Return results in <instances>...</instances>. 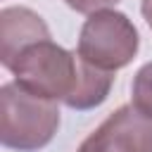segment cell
I'll return each mask as SVG.
<instances>
[{"instance_id": "6da1fadb", "label": "cell", "mask_w": 152, "mask_h": 152, "mask_svg": "<svg viewBox=\"0 0 152 152\" xmlns=\"http://www.w3.org/2000/svg\"><path fill=\"white\" fill-rule=\"evenodd\" d=\"M7 71L28 93L81 112L100 107L114 86V71L93 66L50 38L24 48Z\"/></svg>"}, {"instance_id": "7a4b0ae2", "label": "cell", "mask_w": 152, "mask_h": 152, "mask_svg": "<svg viewBox=\"0 0 152 152\" xmlns=\"http://www.w3.org/2000/svg\"><path fill=\"white\" fill-rule=\"evenodd\" d=\"M59 128V107L21 88L17 81L0 88V142L17 152H38Z\"/></svg>"}, {"instance_id": "3957f363", "label": "cell", "mask_w": 152, "mask_h": 152, "mask_svg": "<svg viewBox=\"0 0 152 152\" xmlns=\"http://www.w3.org/2000/svg\"><path fill=\"white\" fill-rule=\"evenodd\" d=\"M140 48V36L133 21L116 10H100L88 14L78 33L76 52L97 69L116 71L133 62Z\"/></svg>"}, {"instance_id": "277c9868", "label": "cell", "mask_w": 152, "mask_h": 152, "mask_svg": "<svg viewBox=\"0 0 152 152\" xmlns=\"http://www.w3.org/2000/svg\"><path fill=\"white\" fill-rule=\"evenodd\" d=\"M76 152H152V119L133 104L114 109Z\"/></svg>"}, {"instance_id": "5b68a950", "label": "cell", "mask_w": 152, "mask_h": 152, "mask_svg": "<svg viewBox=\"0 0 152 152\" xmlns=\"http://www.w3.org/2000/svg\"><path fill=\"white\" fill-rule=\"evenodd\" d=\"M45 38H50V28L33 10L14 5L0 12V62L5 69L12 66L24 48Z\"/></svg>"}, {"instance_id": "8992f818", "label": "cell", "mask_w": 152, "mask_h": 152, "mask_svg": "<svg viewBox=\"0 0 152 152\" xmlns=\"http://www.w3.org/2000/svg\"><path fill=\"white\" fill-rule=\"evenodd\" d=\"M131 104L147 119H152V62L142 64L131 83Z\"/></svg>"}, {"instance_id": "52a82bcc", "label": "cell", "mask_w": 152, "mask_h": 152, "mask_svg": "<svg viewBox=\"0 0 152 152\" xmlns=\"http://www.w3.org/2000/svg\"><path fill=\"white\" fill-rule=\"evenodd\" d=\"M74 12H81V14H93V12H100V10H109L114 7L119 0H64Z\"/></svg>"}, {"instance_id": "ba28073f", "label": "cell", "mask_w": 152, "mask_h": 152, "mask_svg": "<svg viewBox=\"0 0 152 152\" xmlns=\"http://www.w3.org/2000/svg\"><path fill=\"white\" fill-rule=\"evenodd\" d=\"M140 12H142V19L147 21V26L152 28V0H142L140 2Z\"/></svg>"}]
</instances>
